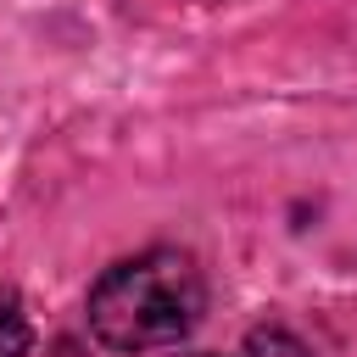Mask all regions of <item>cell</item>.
I'll use <instances>...</instances> for the list:
<instances>
[{"instance_id":"1","label":"cell","mask_w":357,"mask_h":357,"mask_svg":"<svg viewBox=\"0 0 357 357\" xmlns=\"http://www.w3.org/2000/svg\"><path fill=\"white\" fill-rule=\"evenodd\" d=\"M206 307V284L195 257L184 251H139L128 262H112L89 290V329L112 351H156L178 346Z\"/></svg>"},{"instance_id":"2","label":"cell","mask_w":357,"mask_h":357,"mask_svg":"<svg viewBox=\"0 0 357 357\" xmlns=\"http://www.w3.org/2000/svg\"><path fill=\"white\" fill-rule=\"evenodd\" d=\"M245 357H312L290 329H279V324H268V329H251V340H245Z\"/></svg>"},{"instance_id":"3","label":"cell","mask_w":357,"mask_h":357,"mask_svg":"<svg viewBox=\"0 0 357 357\" xmlns=\"http://www.w3.org/2000/svg\"><path fill=\"white\" fill-rule=\"evenodd\" d=\"M28 351V318L17 312V301H0V357H22Z\"/></svg>"}]
</instances>
